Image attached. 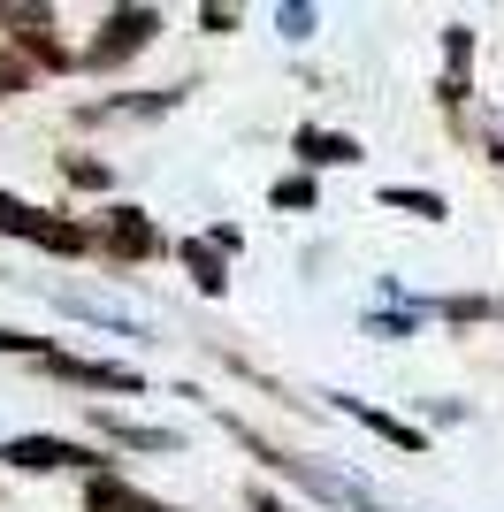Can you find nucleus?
<instances>
[{"instance_id":"nucleus-14","label":"nucleus","mask_w":504,"mask_h":512,"mask_svg":"<svg viewBox=\"0 0 504 512\" xmlns=\"http://www.w3.org/2000/svg\"><path fill=\"white\" fill-rule=\"evenodd\" d=\"M497 169H504V138H497Z\"/></svg>"},{"instance_id":"nucleus-6","label":"nucleus","mask_w":504,"mask_h":512,"mask_svg":"<svg viewBox=\"0 0 504 512\" xmlns=\"http://www.w3.org/2000/svg\"><path fill=\"white\" fill-rule=\"evenodd\" d=\"M107 237H115V253H138V260L161 245V237H153V222H146V214H130V207L107 214Z\"/></svg>"},{"instance_id":"nucleus-4","label":"nucleus","mask_w":504,"mask_h":512,"mask_svg":"<svg viewBox=\"0 0 504 512\" xmlns=\"http://www.w3.org/2000/svg\"><path fill=\"white\" fill-rule=\"evenodd\" d=\"M46 375H62V383H84V390H146L138 383V367H107V360H69V352H39Z\"/></svg>"},{"instance_id":"nucleus-2","label":"nucleus","mask_w":504,"mask_h":512,"mask_svg":"<svg viewBox=\"0 0 504 512\" xmlns=\"http://www.w3.org/2000/svg\"><path fill=\"white\" fill-rule=\"evenodd\" d=\"M100 451H84L69 444V436H8L0 444V467H16V474H62V467H92Z\"/></svg>"},{"instance_id":"nucleus-11","label":"nucleus","mask_w":504,"mask_h":512,"mask_svg":"<svg viewBox=\"0 0 504 512\" xmlns=\"http://www.w3.org/2000/svg\"><path fill=\"white\" fill-rule=\"evenodd\" d=\"M306 199H314V184H306V176H291V184H275V207H306Z\"/></svg>"},{"instance_id":"nucleus-13","label":"nucleus","mask_w":504,"mask_h":512,"mask_svg":"<svg viewBox=\"0 0 504 512\" xmlns=\"http://www.w3.org/2000/svg\"><path fill=\"white\" fill-rule=\"evenodd\" d=\"M0 352H39L31 337H16V329H0Z\"/></svg>"},{"instance_id":"nucleus-5","label":"nucleus","mask_w":504,"mask_h":512,"mask_svg":"<svg viewBox=\"0 0 504 512\" xmlns=\"http://www.w3.org/2000/svg\"><path fill=\"white\" fill-rule=\"evenodd\" d=\"M84 512H168V505L138 497L130 482H115V474H92V490H84Z\"/></svg>"},{"instance_id":"nucleus-1","label":"nucleus","mask_w":504,"mask_h":512,"mask_svg":"<svg viewBox=\"0 0 504 512\" xmlns=\"http://www.w3.org/2000/svg\"><path fill=\"white\" fill-rule=\"evenodd\" d=\"M0 237H31L46 253H84V245H92V230H77V222L31 207V199H16V192H0Z\"/></svg>"},{"instance_id":"nucleus-3","label":"nucleus","mask_w":504,"mask_h":512,"mask_svg":"<svg viewBox=\"0 0 504 512\" xmlns=\"http://www.w3.org/2000/svg\"><path fill=\"white\" fill-rule=\"evenodd\" d=\"M153 31H161V16H153V8H115V16H107V39H92V46H84V69L123 62L130 46H146Z\"/></svg>"},{"instance_id":"nucleus-12","label":"nucleus","mask_w":504,"mask_h":512,"mask_svg":"<svg viewBox=\"0 0 504 512\" xmlns=\"http://www.w3.org/2000/svg\"><path fill=\"white\" fill-rule=\"evenodd\" d=\"M252 512H298V505H283L275 490H260V482H252Z\"/></svg>"},{"instance_id":"nucleus-7","label":"nucleus","mask_w":504,"mask_h":512,"mask_svg":"<svg viewBox=\"0 0 504 512\" xmlns=\"http://www.w3.org/2000/svg\"><path fill=\"white\" fill-rule=\"evenodd\" d=\"M344 413H352V421H367V428H375V436H390V444H398V451H420V444H428L420 428L390 421V413H375V406H359V398H344Z\"/></svg>"},{"instance_id":"nucleus-10","label":"nucleus","mask_w":504,"mask_h":512,"mask_svg":"<svg viewBox=\"0 0 504 512\" xmlns=\"http://www.w3.org/2000/svg\"><path fill=\"white\" fill-rule=\"evenodd\" d=\"M184 260H191V276H199V291H222V283H230V276H222V260H214L207 245H199V237L184 245Z\"/></svg>"},{"instance_id":"nucleus-8","label":"nucleus","mask_w":504,"mask_h":512,"mask_svg":"<svg viewBox=\"0 0 504 512\" xmlns=\"http://www.w3.org/2000/svg\"><path fill=\"white\" fill-rule=\"evenodd\" d=\"M298 153H306V161H359L352 138H336V130H314V123L298 130Z\"/></svg>"},{"instance_id":"nucleus-9","label":"nucleus","mask_w":504,"mask_h":512,"mask_svg":"<svg viewBox=\"0 0 504 512\" xmlns=\"http://www.w3.org/2000/svg\"><path fill=\"white\" fill-rule=\"evenodd\" d=\"M382 207H405V214H420V222H443V199L420 192V184H390V192H382Z\"/></svg>"}]
</instances>
